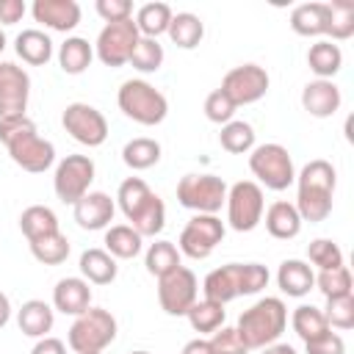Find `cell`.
Listing matches in <instances>:
<instances>
[{"label": "cell", "mask_w": 354, "mask_h": 354, "mask_svg": "<svg viewBox=\"0 0 354 354\" xmlns=\"http://www.w3.org/2000/svg\"><path fill=\"white\" fill-rule=\"evenodd\" d=\"M288 326V307L279 296H266L254 301L249 310L238 318V335L246 343V348H266L279 340V335Z\"/></svg>", "instance_id": "3"}, {"label": "cell", "mask_w": 354, "mask_h": 354, "mask_svg": "<svg viewBox=\"0 0 354 354\" xmlns=\"http://www.w3.org/2000/svg\"><path fill=\"white\" fill-rule=\"evenodd\" d=\"M77 266H80L83 279L91 282V285H111L116 279V274H119L116 260L105 249H86L80 254V263Z\"/></svg>", "instance_id": "25"}, {"label": "cell", "mask_w": 354, "mask_h": 354, "mask_svg": "<svg viewBox=\"0 0 354 354\" xmlns=\"http://www.w3.org/2000/svg\"><path fill=\"white\" fill-rule=\"evenodd\" d=\"M130 227L141 235V238H155L163 227H166V205L158 194H152V199L130 218Z\"/></svg>", "instance_id": "37"}, {"label": "cell", "mask_w": 354, "mask_h": 354, "mask_svg": "<svg viewBox=\"0 0 354 354\" xmlns=\"http://www.w3.org/2000/svg\"><path fill=\"white\" fill-rule=\"evenodd\" d=\"M199 296L196 274L185 266H177L174 271L158 277V301L166 315H185L191 304Z\"/></svg>", "instance_id": "11"}, {"label": "cell", "mask_w": 354, "mask_h": 354, "mask_svg": "<svg viewBox=\"0 0 354 354\" xmlns=\"http://www.w3.org/2000/svg\"><path fill=\"white\" fill-rule=\"evenodd\" d=\"M100 354H102V351H100Z\"/></svg>", "instance_id": "58"}, {"label": "cell", "mask_w": 354, "mask_h": 354, "mask_svg": "<svg viewBox=\"0 0 354 354\" xmlns=\"http://www.w3.org/2000/svg\"><path fill=\"white\" fill-rule=\"evenodd\" d=\"M263 354H299V351L293 346H288V343H271V346L263 348Z\"/></svg>", "instance_id": "55"}, {"label": "cell", "mask_w": 354, "mask_h": 354, "mask_svg": "<svg viewBox=\"0 0 354 354\" xmlns=\"http://www.w3.org/2000/svg\"><path fill=\"white\" fill-rule=\"evenodd\" d=\"M17 324H19V332L28 337H36V340L47 337V332L55 324V310L41 299H28L17 310Z\"/></svg>", "instance_id": "23"}, {"label": "cell", "mask_w": 354, "mask_h": 354, "mask_svg": "<svg viewBox=\"0 0 354 354\" xmlns=\"http://www.w3.org/2000/svg\"><path fill=\"white\" fill-rule=\"evenodd\" d=\"M14 50H17V55H19L25 64H30V66H44V64L53 58V39H50L44 30H39V28H28V30H22V33L17 36Z\"/></svg>", "instance_id": "24"}, {"label": "cell", "mask_w": 354, "mask_h": 354, "mask_svg": "<svg viewBox=\"0 0 354 354\" xmlns=\"http://www.w3.org/2000/svg\"><path fill=\"white\" fill-rule=\"evenodd\" d=\"M315 285L324 293V299L348 296L351 293V271L346 266H337V268H329V271H318Z\"/></svg>", "instance_id": "44"}, {"label": "cell", "mask_w": 354, "mask_h": 354, "mask_svg": "<svg viewBox=\"0 0 354 354\" xmlns=\"http://www.w3.org/2000/svg\"><path fill=\"white\" fill-rule=\"evenodd\" d=\"M268 83H271V77H268V72L263 66H257V64H241V66H232L224 75V80H221L218 88L238 108V105H252V102L263 100L266 91H268Z\"/></svg>", "instance_id": "14"}, {"label": "cell", "mask_w": 354, "mask_h": 354, "mask_svg": "<svg viewBox=\"0 0 354 354\" xmlns=\"http://www.w3.org/2000/svg\"><path fill=\"white\" fill-rule=\"evenodd\" d=\"M337 171L329 160L315 158L296 174V210L301 221H324L332 213Z\"/></svg>", "instance_id": "2"}, {"label": "cell", "mask_w": 354, "mask_h": 354, "mask_svg": "<svg viewBox=\"0 0 354 354\" xmlns=\"http://www.w3.org/2000/svg\"><path fill=\"white\" fill-rule=\"evenodd\" d=\"M64 130L83 147H100L108 138V122L105 116L88 105V102H69L61 116Z\"/></svg>", "instance_id": "13"}, {"label": "cell", "mask_w": 354, "mask_h": 354, "mask_svg": "<svg viewBox=\"0 0 354 354\" xmlns=\"http://www.w3.org/2000/svg\"><path fill=\"white\" fill-rule=\"evenodd\" d=\"M0 141L6 144L11 160L30 174H41L55 163L53 141L41 138L30 116H8L0 119Z\"/></svg>", "instance_id": "1"}, {"label": "cell", "mask_w": 354, "mask_h": 354, "mask_svg": "<svg viewBox=\"0 0 354 354\" xmlns=\"http://www.w3.org/2000/svg\"><path fill=\"white\" fill-rule=\"evenodd\" d=\"M166 33H169V39L180 50H194L202 41V36H205V22L196 14H191V11H180V14L171 17Z\"/></svg>", "instance_id": "31"}, {"label": "cell", "mask_w": 354, "mask_h": 354, "mask_svg": "<svg viewBox=\"0 0 354 354\" xmlns=\"http://www.w3.org/2000/svg\"><path fill=\"white\" fill-rule=\"evenodd\" d=\"M122 160L133 169V171H144V169H152L158 160H160V144L155 138H133L122 147Z\"/></svg>", "instance_id": "35"}, {"label": "cell", "mask_w": 354, "mask_h": 354, "mask_svg": "<svg viewBox=\"0 0 354 354\" xmlns=\"http://www.w3.org/2000/svg\"><path fill=\"white\" fill-rule=\"evenodd\" d=\"M30 75L14 61H0V119L22 116L28 111Z\"/></svg>", "instance_id": "15"}, {"label": "cell", "mask_w": 354, "mask_h": 354, "mask_svg": "<svg viewBox=\"0 0 354 354\" xmlns=\"http://www.w3.org/2000/svg\"><path fill=\"white\" fill-rule=\"evenodd\" d=\"M19 230H22V235H25L28 243H30V241H36V238H44V235L58 232V216H55V210L47 207V205H30V207H25L22 216H19Z\"/></svg>", "instance_id": "29"}, {"label": "cell", "mask_w": 354, "mask_h": 354, "mask_svg": "<svg viewBox=\"0 0 354 354\" xmlns=\"http://www.w3.org/2000/svg\"><path fill=\"white\" fill-rule=\"evenodd\" d=\"M227 224L235 232H252L266 213L263 188L252 180H241L227 188Z\"/></svg>", "instance_id": "7"}, {"label": "cell", "mask_w": 354, "mask_h": 354, "mask_svg": "<svg viewBox=\"0 0 354 354\" xmlns=\"http://www.w3.org/2000/svg\"><path fill=\"white\" fill-rule=\"evenodd\" d=\"M235 102L221 91V88H213L207 97H205V116L213 122V124H227L232 122L235 116Z\"/></svg>", "instance_id": "46"}, {"label": "cell", "mask_w": 354, "mask_h": 354, "mask_svg": "<svg viewBox=\"0 0 354 354\" xmlns=\"http://www.w3.org/2000/svg\"><path fill=\"white\" fill-rule=\"evenodd\" d=\"M33 19L50 30L69 33L80 25V6L75 0H33Z\"/></svg>", "instance_id": "17"}, {"label": "cell", "mask_w": 354, "mask_h": 354, "mask_svg": "<svg viewBox=\"0 0 354 354\" xmlns=\"http://www.w3.org/2000/svg\"><path fill=\"white\" fill-rule=\"evenodd\" d=\"M202 293H205V299H210L216 304H227V301L243 296L241 293V263H227L221 268H213L202 282Z\"/></svg>", "instance_id": "20"}, {"label": "cell", "mask_w": 354, "mask_h": 354, "mask_svg": "<svg viewBox=\"0 0 354 354\" xmlns=\"http://www.w3.org/2000/svg\"><path fill=\"white\" fill-rule=\"evenodd\" d=\"M94 160L88 155H66L58 166H55V177H53V188L55 196L66 205H75L77 199H83L94 183Z\"/></svg>", "instance_id": "10"}, {"label": "cell", "mask_w": 354, "mask_h": 354, "mask_svg": "<svg viewBox=\"0 0 354 354\" xmlns=\"http://www.w3.org/2000/svg\"><path fill=\"white\" fill-rule=\"evenodd\" d=\"M91 307V288L83 277H64L53 288V310L64 315H83Z\"/></svg>", "instance_id": "18"}, {"label": "cell", "mask_w": 354, "mask_h": 354, "mask_svg": "<svg viewBox=\"0 0 354 354\" xmlns=\"http://www.w3.org/2000/svg\"><path fill=\"white\" fill-rule=\"evenodd\" d=\"M307 64H310V69L318 75V80H332V77L340 72V66H343V50H340L335 41L321 39V41L310 44V50H307Z\"/></svg>", "instance_id": "26"}, {"label": "cell", "mask_w": 354, "mask_h": 354, "mask_svg": "<svg viewBox=\"0 0 354 354\" xmlns=\"http://www.w3.org/2000/svg\"><path fill=\"white\" fill-rule=\"evenodd\" d=\"M144 266H147V271L152 277H163V274L174 271L177 266H183V254H180V249L171 241H155L147 249Z\"/></svg>", "instance_id": "39"}, {"label": "cell", "mask_w": 354, "mask_h": 354, "mask_svg": "<svg viewBox=\"0 0 354 354\" xmlns=\"http://www.w3.org/2000/svg\"><path fill=\"white\" fill-rule=\"evenodd\" d=\"M224 221L213 213H196L194 218H188V224L180 232V254L191 257V260H205L213 254V249L224 241Z\"/></svg>", "instance_id": "9"}, {"label": "cell", "mask_w": 354, "mask_h": 354, "mask_svg": "<svg viewBox=\"0 0 354 354\" xmlns=\"http://www.w3.org/2000/svg\"><path fill=\"white\" fill-rule=\"evenodd\" d=\"M116 340V318L102 307H88L66 332V346L75 354H100Z\"/></svg>", "instance_id": "5"}, {"label": "cell", "mask_w": 354, "mask_h": 354, "mask_svg": "<svg viewBox=\"0 0 354 354\" xmlns=\"http://www.w3.org/2000/svg\"><path fill=\"white\" fill-rule=\"evenodd\" d=\"M163 58H166L163 44L158 39L141 36L138 44H136V50H133V55H130V64H133V69H138V72L147 75V72H158L163 66Z\"/></svg>", "instance_id": "42"}, {"label": "cell", "mask_w": 354, "mask_h": 354, "mask_svg": "<svg viewBox=\"0 0 354 354\" xmlns=\"http://www.w3.org/2000/svg\"><path fill=\"white\" fill-rule=\"evenodd\" d=\"M277 285L285 296H293V299H301L307 296L313 288H315V274L313 268L304 263V260H282L279 263V271H277Z\"/></svg>", "instance_id": "22"}, {"label": "cell", "mask_w": 354, "mask_h": 354, "mask_svg": "<svg viewBox=\"0 0 354 354\" xmlns=\"http://www.w3.org/2000/svg\"><path fill=\"white\" fill-rule=\"evenodd\" d=\"M218 141H221V149H227L230 155H246L254 149V127L249 122L232 119V122L221 124Z\"/></svg>", "instance_id": "38"}, {"label": "cell", "mask_w": 354, "mask_h": 354, "mask_svg": "<svg viewBox=\"0 0 354 354\" xmlns=\"http://www.w3.org/2000/svg\"><path fill=\"white\" fill-rule=\"evenodd\" d=\"M75 221L80 230H108L116 213V202L105 194V191H88L83 199H77L75 205Z\"/></svg>", "instance_id": "16"}, {"label": "cell", "mask_w": 354, "mask_h": 354, "mask_svg": "<svg viewBox=\"0 0 354 354\" xmlns=\"http://www.w3.org/2000/svg\"><path fill=\"white\" fill-rule=\"evenodd\" d=\"M304 354H346V343L337 332H324L321 337L315 340H307L304 343Z\"/></svg>", "instance_id": "50"}, {"label": "cell", "mask_w": 354, "mask_h": 354, "mask_svg": "<svg viewBox=\"0 0 354 354\" xmlns=\"http://www.w3.org/2000/svg\"><path fill=\"white\" fill-rule=\"evenodd\" d=\"M271 274L266 266L260 263H241V293L243 296H252V293H260L266 285H268Z\"/></svg>", "instance_id": "48"}, {"label": "cell", "mask_w": 354, "mask_h": 354, "mask_svg": "<svg viewBox=\"0 0 354 354\" xmlns=\"http://www.w3.org/2000/svg\"><path fill=\"white\" fill-rule=\"evenodd\" d=\"M329 329H354V293L326 299V310H321Z\"/></svg>", "instance_id": "45"}, {"label": "cell", "mask_w": 354, "mask_h": 354, "mask_svg": "<svg viewBox=\"0 0 354 354\" xmlns=\"http://www.w3.org/2000/svg\"><path fill=\"white\" fill-rule=\"evenodd\" d=\"M249 169L252 174L271 191H285L296 183L293 158L282 144H260L249 152Z\"/></svg>", "instance_id": "6"}, {"label": "cell", "mask_w": 354, "mask_h": 354, "mask_svg": "<svg viewBox=\"0 0 354 354\" xmlns=\"http://www.w3.org/2000/svg\"><path fill=\"white\" fill-rule=\"evenodd\" d=\"M130 354H149V351H130Z\"/></svg>", "instance_id": "57"}, {"label": "cell", "mask_w": 354, "mask_h": 354, "mask_svg": "<svg viewBox=\"0 0 354 354\" xmlns=\"http://www.w3.org/2000/svg\"><path fill=\"white\" fill-rule=\"evenodd\" d=\"M266 230L271 238L277 241H290L301 232V216L296 210L293 202H285V199H277L266 207Z\"/></svg>", "instance_id": "21"}, {"label": "cell", "mask_w": 354, "mask_h": 354, "mask_svg": "<svg viewBox=\"0 0 354 354\" xmlns=\"http://www.w3.org/2000/svg\"><path fill=\"white\" fill-rule=\"evenodd\" d=\"M30 354H66V346H64V340H58V337H39L36 340V346L30 348Z\"/></svg>", "instance_id": "52"}, {"label": "cell", "mask_w": 354, "mask_h": 354, "mask_svg": "<svg viewBox=\"0 0 354 354\" xmlns=\"http://www.w3.org/2000/svg\"><path fill=\"white\" fill-rule=\"evenodd\" d=\"M116 102H119V111L127 119H133V122H138L144 127L160 124L166 119V113H169V100L163 97V91H158L152 83L138 80V77L124 80L119 86Z\"/></svg>", "instance_id": "4"}, {"label": "cell", "mask_w": 354, "mask_h": 354, "mask_svg": "<svg viewBox=\"0 0 354 354\" xmlns=\"http://www.w3.org/2000/svg\"><path fill=\"white\" fill-rule=\"evenodd\" d=\"M307 257H310V263H313L318 271H329V268L343 266V249H340L335 241H329V238H315V241H310Z\"/></svg>", "instance_id": "43"}, {"label": "cell", "mask_w": 354, "mask_h": 354, "mask_svg": "<svg viewBox=\"0 0 354 354\" xmlns=\"http://www.w3.org/2000/svg\"><path fill=\"white\" fill-rule=\"evenodd\" d=\"M177 199L194 213H218L227 202V183L216 174H185L177 183Z\"/></svg>", "instance_id": "8"}, {"label": "cell", "mask_w": 354, "mask_h": 354, "mask_svg": "<svg viewBox=\"0 0 354 354\" xmlns=\"http://www.w3.org/2000/svg\"><path fill=\"white\" fill-rule=\"evenodd\" d=\"M25 11H28L25 0H0V22H3V25L19 22V19L25 17Z\"/></svg>", "instance_id": "51"}, {"label": "cell", "mask_w": 354, "mask_h": 354, "mask_svg": "<svg viewBox=\"0 0 354 354\" xmlns=\"http://www.w3.org/2000/svg\"><path fill=\"white\" fill-rule=\"evenodd\" d=\"M8 318H11V301H8V296L0 290V329L8 324Z\"/></svg>", "instance_id": "54"}, {"label": "cell", "mask_w": 354, "mask_h": 354, "mask_svg": "<svg viewBox=\"0 0 354 354\" xmlns=\"http://www.w3.org/2000/svg\"><path fill=\"white\" fill-rule=\"evenodd\" d=\"M290 28L299 36H326V3H301L290 11Z\"/></svg>", "instance_id": "28"}, {"label": "cell", "mask_w": 354, "mask_h": 354, "mask_svg": "<svg viewBox=\"0 0 354 354\" xmlns=\"http://www.w3.org/2000/svg\"><path fill=\"white\" fill-rule=\"evenodd\" d=\"M97 14L108 22H124V19H133V3L130 0H97Z\"/></svg>", "instance_id": "49"}, {"label": "cell", "mask_w": 354, "mask_h": 354, "mask_svg": "<svg viewBox=\"0 0 354 354\" xmlns=\"http://www.w3.org/2000/svg\"><path fill=\"white\" fill-rule=\"evenodd\" d=\"M326 36H332V41H343L354 36V3L351 0L326 3Z\"/></svg>", "instance_id": "34"}, {"label": "cell", "mask_w": 354, "mask_h": 354, "mask_svg": "<svg viewBox=\"0 0 354 354\" xmlns=\"http://www.w3.org/2000/svg\"><path fill=\"white\" fill-rule=\"evenodd\" d=\"M340 102H343V94L340 88L332 83V80H310L304 88H301V105L310 116L315 119H329L340 111Z\"/></svg>", "instance_id": "19"}, {"label": "cell", "mask_w": 354, "mask_h": 354, "mask_svg": "<svg viewBox=\"0 0 354 354\" xmlns=\"http://www.w3.org/2000/svg\"><path fill=\"white\" fill-rule=\"evenodd\" d=\"M185 318H188V324H191L194 332H199V335H213L216 329L224 326L227 310H224V304H216V301H210V299H196V301L191 304V310L185 313Z\"/></svg>", "instance_id": "33"}, {"label": "cell", "mask_w": 354, "mask_h": 354, "mask_svg": "<svg viewBox=\"0 0 354 354\" xmlns=\"http://www.w3.org/2000/svg\"><path fill=\"white\" fill-rule=\"evenodd\" d=\"M180 354H210V343H207L205 337H194V340H188V343L183 346Z\"/></svg>", "instance_id": "53"}, {"label": "cell", "mask_w": 354, "mask_h": 354, "mask_svg": "<svg viewBox=\"0 0 354 354\" xmlns=\"http://www.w3.org/2000/svg\"><path fill=\"white\" fill-rule=\"evenodd\" d=\"M3 50H6V33L0 30V53H3Z\"/></svg>", "instance_id": "56"}, {"label": "cell", "mask_w": 354, "mask_h": 354, "mask_svg": "<svg viewBox=\"0 0 354 354\" xmlns=\"http://www.w3.org/2000/svg\"><path fill=\"white\" fill-rule=\"evenodd\" d=\"M290 326H293V332H296L304 343L321 337L324 332H329V324H326L324 313H321L318 307H313V304H299V307L293 310V315H290Z\"/></svg>", "instance_id": "40"}, {"label": "cell", "mask_w": 354, "mask_h": 354, "mask_svg": "<svg viewBox=\"0 0 354 354\" xmlns=\"http://www.w3.org/2000/svg\"><path fill=\"white\" fill-rule=\"evenodd\" d=\"M30 254L44 266H58L69 257V238L61 230L53 235L36 238V241H30Z\"/></svg>", "instance_id": "41"}, {"label": "cell", "mask_w": 354, "mask_h": 354, "mask_svg": "<svg viewBox=\"0 0 354 354\" xmlns=\"http://www.w3.org/2000/svg\"><path fill=\"white\" fill-rule=\"evenodd\" d=\"M171 17H174V11H171L169 3H144V6L136 11V19H133V22H136V28H138L141 36L158 39L160 33L169 30Z\"/></svg>", "instance_id": "30"}, {"label": "cell", "mask_w": 354, "mask_h": 354, "mask_svg": "<svg viewBox=\"0 0 354 354\" xmlns=\"http://www.w3.org/2000/svg\"><path fill=\"white\" fill-rule=\"evenodd\" d=\"M210 354H246V343L241 340L235 326H221L210 335Z\"/></svg>", "instance_id": "47"}, {"label": "cell", "mask_w": 354, "mask_h": 354, "mask_svg": "<svg viewBox=\"0 0 354 354\" xmlns=\"http://www.w3.org/2000/svg\"><path fill=\"white\" fill-rule=\"evenodd\" d=\"M102 243H105V252L113 260H133L141 252L144 238L130 224H113V227L105 230V241Z\"/></svg>", "instance_id": "27"}, {"label": "cell", "mask_w": 354, "mask_h": 354, "mask_svg": "<svg viewBox=\"0 0 354 354\" xmlns=\"http://www.w3.org/2000/svg\"><path fill=\"white\" fill-rule=\"evenodd\" d=\"M94 61V47L80 39V36H69L61 47H58V64L66 75H83Z\"/></svg>", "instance_id": "32"}, {"label": "cell", "mask_w": 354, "mask_h": 354, "mask_svg": "<svg viewBox=\"0 0 354 354\" xmlns=\"http://www.w3.org/2000/svg\"><path fill=\"white\" fill-rule=\"evenodd\" d=\"M141 33L136 28L133 19H124V22H108L100 36H97V44H94V55L105 64V66H124L130 64V55L138 44Z\"/></svg>", "instance_id": "12"}, {"label": "cell", "mask_w": 354, "mask_h": 354, "mask_svg": "<svg viewBox=\"0 0 354 354\" xmlns=\"http://www.w3.org/2000/svg\"><path fill=\"white\" fill-rule=\"evenodd\" d=\"M149 199H152V188H149L141 177H127V180H122V185H119V191H116L119 210L124 213L127 221H130Z\"/></svg>", "instance_id": "36"}]
</instances>
